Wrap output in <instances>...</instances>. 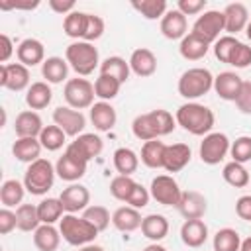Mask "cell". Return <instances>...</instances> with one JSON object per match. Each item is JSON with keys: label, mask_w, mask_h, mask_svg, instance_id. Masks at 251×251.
Segmentation results:
<instances>
[{"label": "cell", "mask_w": 251, "mask_h": 251, "mask_svg": "<svg viewBox=\"0 0 251 251\" xmlns=\"http://www.w3.org/2000/svg\"><path fill=\"white\" fill-rule=\"evenodd\" d=\"M59 243H61V231L55 226L41 224L33 231V245L39 251H57Z\"/></svg>", "instance_id": "cell-32"}, {"label": "cell", "mask_w": 251, "mask_h": 251, "mask_svg": "<svg viewBox=\"0 0 251 251\" xmlns=\"http://www.w3.org/2000/svg\"><path fill=\"white\" fill-rule=\"evenodd\" d=\"M214 88V76L204 67H192L178 78V94L186 100H196Z\"/></svg>", "instance_id": "cell-6"}, {"label": "cell", "mask_w": 251, "mask_h": 251, "mask_svg": "<svg viewBox=\"0 0 251 251\" xmlns=\"http://www.w3.org/2000/svg\"><path fill=\"white\" fill-rule=\"evenodd\" d=\"M86 167H88V163H84V161L73 157V155L67 153V151H65V153L57 159V163H55L57 176L63 178V180H67V182H76V180H80V178L86 175Z\"/></svg>", "instance_id": "cell-17"}, {"label": "cell", "mask_w": 251, "mask_h": 251, "mask_svg": "<svg viewBox=\"0 0 251 251\" xmlns=\"http://www.w3.org/2000/svg\"><path fill=\"white\" fill-rule=\"evenodd\" d=\"M186 29H188V22H186V16L182 12H178L176 8L173 10H167V14L161 18V33L175 41V39H182L186 35Z\"/></svg>", "instance_id": "cell-20"}, {"label": "cell", "mask_w": 251, "mask_h": 251, "mask_svg": "<svg viewBox=\"0 0 251 251\" xmlns=\"http://www.w3.org/2000/svg\"><path fill=\"white\" fill-rule=\"evenodd\" d=\"M43 120L35 110H24L16 116L14 131L18 137H39L43 131Z\"/></svg>", "instance_id": "cell-21"}, {"label": "cell", "mask_w": 251, "mask_h": 251, "mask_svg": "<svg viewBox=\"0 0 251 251\" xmlns=\"http://www.w3.org/2000/svg\"><path fill=\"white\" fill-rule=\"evenodd\" d=\"M51 98H53V92H51L49 82H45V80L31 82V86L25 92V104L31 110H43V108H47L51 104Z\"/></svg>", "instance_id": "cell-31"}, {"label": "cell", "mask_w": 251, "mask_h": 251, "mask_svg": "<svg viewBox=\"0 0 251 251\" xmlns=\"http://www.w3.org/2000/svg\"><path fill=\"white\" fill-rule=\"evenodd\" d=\"M180 239L188 247H202L208 239V226L202 220H184L180 226Z\"/></svg>", "instance_id": "cell-25"}, {"label": "cell", "mask_w": 251, "mask_h": 251, "mask_svg": "<svg viewBox=\"0 0 251 251\" xmlns=\"http://www.w3.org/2000/svg\"><path fill=\"white\" fill-rule=\"evenodd\" d=\"M175 127H176V120L173 118V114L167 110H161V108L139 114L131 122V131L141 141H151V139L169 135V133H173Z\"/></svg>", "instance_id": "cell-1"}, {"label": "cell", "mask_w": 251, "mask_h": 251, "mask_svg": "<svg viewBox=\"0 0 251 251\" xmlns=\"http://www.w3.org/2000/svg\"><path fill=\"white\" fill-rule=\"evenodd\" d=\"M41 75L45 78V82L49 84H61L63 80H67L69 75V63L63 57H47L41 65Z\"/></svg>", "instance_id": "cell-30"}, {"label": "cell", "mask_w": 251, "mask_h": 251, "mask_svg": "<svg viewBox=\"0 0 251 251\" xmlns=\"http://www.w3.org/2000/svg\"><path fill=\"white\" fill-rule=\"evenodd\" d=\"M18 227V220H16V212H12L10 208H2L0 210V233L8 235L12 229Z\"/></svg>", "instance_id": "cell-54"}, {"label": "cell", "mask_w": 251, "mask_h": 251, "mask_svg": "<svg viewBox=\"0 0 251 251\" xmlns=\"http://www.w3.org/2000/svg\"><path fill=\"white\" fill-rule=\"evenodd\" d=\"M12 53H14V43H12V39H10L6 33H2V35H0V63L6 65V61L12 57Z\"/></svg>", "instance_id": "cell-58"}, {"label": "cell", "mask_w": 251, "mask_h": 251, "mask_svg": "<svg viewBox=\"0 0 251 251\" xmlns=\"http://www.w3.org/2000/svg\"><path fill=\"white\" fill-rule=\"evenodd\" d=\"M176 208L184 220H202L208 210V202L204 194L196 190H184Z\"/></svg>", "instance_id": "cell-15"}, {"label": "cell", "mask_w": 251, "mask_h": 251, "mask_svg": "<svg viewBox=\"0 0 251 251\" xmlns=\"http://www.w3.org/2000/svg\"><path fill=\"white\" fill-rule=\"evenodd\" d=\"M245 33H247V39L251 41V20H249V24H247V27H245Z\"/></svg>", "instance_id": "cell-62"}, {"label": "cell", "mask_w": 251, "mask_h": 251, "mask_svg": "<svg viewBox=\"0 0 251 251\" xmlns=\"http://www.w3.org/2000/svg\"><path fill=\"white\" fill-rule=\"evenodd\" d=\"M16 220H18L20 231H35L41 226L37 206H33V204H20L16 208Z\"/></svg>", "instance_id": "cell-39"}, {"label": "cell", "mask_w": 251, "mask_h": 251, "mask_svg": "<svg viewBox=\"0 0 251 251\" xmlns=\"http://www.w3.org/2000/svg\"><path fill=\"white\" fill-rule=\"evenodd\" d=\"M206 8V0H178L176 10L182 12L184 16H196Z\"/></svg>", "instance_id": "cell-53"}, {"label": "cell", "mask_w": 251, "mask_h": 251, "mask_svg": "<svg viewBox=\"0 0 251 251\" xmlns=\"http://www.w3.org/2000/svg\"><path fill=\"white\" fill-rule=\"evenodd\" d=\"M82 218H84L86 222H90L98 231H104V229L110 226V222H112L110 212H108L104 206H96V204L88 206V208L82 212Z\"/></svg>", "instance_id": "cell-46"}, {"label": "cell", "mask_w": 251, "mask_h": 251, "mask_svg": "<svg viewBox=\"0 0 251 251\" xmlns=\"http://www.w3.org/2000/svg\"><path fill=\"white\" fill-rule=\"evenodd\" d=\"M65 139H67V133L55 124L53 126H45L43 131L39 133V143L47 151H59L65 145Z\"/></svg>", "instance_id": "cell-43"}, {"label": "cell", "mask_w": 251, "mask_h": 251, "mask_svg": "<svg viewBox=\"0 0 251 251\" xmlns=\"http://www.w3.org/2000/svg\"><path fill=\"white\" fill-rule=\"evenodd\" d=\"M239 251H251V237H245V239L241 241Z\"/></svg>", "instance_id": "cell-61"}, {"label": "cell", "mask_w": 251, "mask_h": 251, "mask_svg": "<svg viewBox=\"0 0 251 251\" xmlns=\"http://www.w3.org/2000/svg\"><path fill=\"white\" fill-rule=\"evenodd\" d=\"M165 143L159 139L145 141L141 147V163L149 169H163V157H165Z\"/></svg>", "instance_id": "cell-36"}, {"label": "cell", "mask_w": 251, "mask_h": 251, "mask_svg": "<svg viewBox=\"0 0 251 251\" xmlns=\"http://www.w3.org/2000/svg\"><path fill=\"white\" fill-rule=\"evenodd\" d=\"M102 149H104V141H102L100 135H96V133H80L78 137H75V141H71L67 145L65 151L71 153L73 157L88 163L94 157H98L102 153Z\"/></svg>", "instance_id": "cell-12"}, {"label": "cell", "mask_w": 251, "mask_h": 251, "mask_svg": "<svg viewBox=\"0 0 251 251\" xmlns=\"http://www.w3.org/2000/svg\"><path fill=\"white\" fill-rule=\"evenodd\" d=\"M24 194H25V186L16 178H8L0 186V202L4 204V208L20 206L24 200Z\"/></svg>", "instance_id": "cell-37"}, {"label": "cell", "mask_w": 251, "mask_h": 251, "mask_svg": "<svg viewBox=\"0 0 251 251\" xmlns=\"http://www.w3.org/2000/svg\"><path fill=\"white\" fill-rule=\"evenodd\" d=\"M63 212H65V208H63L59 198H43L37 204V214H39L41 224L53 226L55 222H61V218L65 216Z\"/></svg>", "instance_id": "cell-38"}, {"label": "cell", "mask_w": 251, "mask_h": 251, "mask_svg": "<svg viewBox=\"0 0 251 251\" xmlns=\"http://www.w3.org/2000/svg\"><path fill=\"white\" fill-rule=\"evenodd\" d=\"M143 251H167L163 245H159V243H151V245H147Z\"/></svg>", "instance_id": "cell-60"}, {"label": "cell", "mask_w": 251, "mask_h": 251, "mask_svg": "<svg viewBox=\"0 0 251 251\" xmlns=\"http://www.w3.org/2000/svg\"><path fill=\"white\" fill-rule=\"evenodd\" d=\"M237 43H239L237 37H233V35H222L214 43V55H216V59L220 63H227L229 65V57H231L233 49L237 47Z\"/></svg>", "instance_id": "cell-48"}, {"label": "cell", "mask_w": 251, "mask_h": 251, "mask_svg": "<svg viewBox=\"0 0 251 251\" xmlns=\"http://www.w3.org/2000/svg\"><path fill=\"white\" fill-rule=\"evenodd\" d=\"M222 176L233 188H245L249 184V171L241 163H235V161H229L224 165Z\"/></svg>", "instance_id": "cell-40"}, {"label": "cell", "mask_w": 251, "mask_h": 251, "mask_svg": "<svg viewBox=\"0 0 251 251\" xmlns=\"http://www.w3.org/2000/svg\"><path fill=\"white\" fill-rule=\"evenodd\" d=\"M63 208L67 214H76V212H84L90 204V192L84 184L80 182H71L67 188H63L61 196H59Z\"/></svg>", "instance_id": "cell-14"}, {"label": "cell", "mask_w": 251, "mask_h": 251, "mask_svg": "<svg viewBox=\"0 0 251 251\" xmlns=\"http://www.w3.org/2000/svg\"><path fill=\"white\" fill-rule=\"evenodd\" d=\"M59 231H61V237L75 247H84L92 243L100 233L90 222H86L82 216L78 218L76 214H65L59 222Z\"/></svg>", "instance_id": "cell-4"}, {"label": "cell", "mask_w": 251, "mask_h": 251, "mask_svg": "<svg viewBox=\"0 0 251 251\" xmlns=\"http://www.w3.org/2000/svg\"><path fill=\"white\" fill-rule=\"evenodd\" d=\"M175 120L184 131H188L192 135H208L216 124L214 112L208 106L198 104V102H186V104L178 106Z\"/></svg>", "instance_id": "cell-2"}, {"label": "cell", "mask_w": 251, "mask_h": 251, "mask_svg": "<svg viewBox=\"0 0 251 251\" xmlns=\"http://www.w3.org/2000/svg\"><path fill=\"white\" fill-rule=\"evenodd\" d=\"M63 96L67 100V106L75 108V110H84V108H92L94 104V84L86 78H69L65 82L63 88Z\"/></svg>", "instance_id": "cell-7"}, {"label": "cell", "mask_w": 251, "mask_h": 251, "mask_svg": "<svg viewBox=\"0 0 251 251\" xmlns=\"http://www.w3.org/2000/svg\"><path fill=\"white\" fill-rule=\"evenodd\" d=\"M65 59L78 76H88L100 67L98 49L88 41H73L65 49Z\"/></svg>", "instance_id": "cell-3"}, {"label": "cell", "mask_w": 251, "mask_h": 251, "mask_svg": "<svg viewBox=\"0 0 251 251\" xmlns=\"http://www.w3.org/2000/svg\"><path fill=\"white\" fill-rule=\"evenodd\" d=\"M229 65L235 69H245L251 65V47L245 43H237V47L233 49L231 57H229Z\"/></svg>", "instance_id": "cell-49"}, {"label": "cell", "mask_w": 251, "mask_h": 251, "mask_svg": "<svg viewBox=\"0 0 251 251\" xmlns=\"http://www.w3.org/2000/svg\"><path fill=\"white\" fill-rule=\"evenodd\" d=\"M49 8L57 14L69 16L71 12H75V2L73 0H49Z\"/></svg>", "instance_id": "cell-57"}, {"label": "cell", "mask_w": 251, "mask_h": 251, "mask_svg": "<svg viewBox=\"0 0 251 251\" xmlns=\"http://www.w3.org/2000/svg\"><path fill=\"white\" fill-rule=\"evenodd\" d=\"M224 29H226V20H224V12L220 10H206L192 24V33L208 43H216Z\"/></svg>", "instance_id": "cell-9"}, {"label": "cell", "mask_w": 251, "mask_h": 251, "mask_svg": "<svg viewBox=\"0 0 251 251\" xmlns=\"http://www.w3.org/2000/svg\"><path fill=\"white\" fill-rule=\"evenodd\" d=\"M229 155L235 163H247L251 161V135H241L235 141H231Z\"/></svg>", "instance_id": "cell-47"}, {"label": "cell", "mask_w": 251, "mask_h": 251, "mask_svg": "<svg viewBox=\"0 0 251 251\" xmlns=\"http://www.w3.org/2000/svg\"><path fill=\"white\" fill-rule=\"evenodd\" d=\"M39 6V0H14V2H0V10H33Z\"/></svg>", "instance_id": "cell-56"}, {"label": "cell", "mask_w": 251, "mask_h": 251, "mask_svg": "<svg viewBox=\"0 0 251 251\" xmlns=\"http://www.w3.org/2000/svg\"><path fill=\"white\" fill-rule=\"evenodd\" d=\"M135 180L131 176H124V175H118L110 180V194L120 200V202H127V198L131 196L133 188H135Z\"/></svg>", "instance_id": "cell-45"}, {"label": "cell", "mask_w": 251, "mask_h": 251, "mask_svg": "<svg viewBox=\"0 0 251 251\" xmlns=\"http://www.w3.org/2000/svg\"><path fill=\"white\" fill-rule=\"evenodd\" d=\"M0 86L12 90V92H22L29 88V69L22 63H6L0 65Z\"/></svg>", "instance_id": "cell-13"}, {"label": "cell", "mask_w": 251, "mask_h": 251, "mask_svg": "<svg viewBox=\"0 0 251 251\" xmlns=\"http://www.w3.org/2000/svg\"><path fill=\"white\" fill-rule=\"evenodd\" d=\"M86 24H88V12L75 10L69 16H65L63 31H65V35H69V37H73L76 41H82L84 33H86Z\"/></svg>", "instance_id": "cell-34"}, {"label": "cell", "mask_w": 251, "mask_h": 251, "mask_svg": "<svg viewBox=\"0 0 251 251\" xmlns=\"http://www.w3.org/2000/svg\"><path fill=\"white\" fill-rule=\"evenodd\" d=\"M55 167L49 159H37L33 161L31 165H27L25 169V175H24V186L29 194H35V196H43L55 182Z\"/></svg>", "instance_id": "cell-5"}, {"label": "cell", "mask_w": 251, "mask_h": 251, "mask_svg": "<svg viewBox=\"0 0 251 251\" xmlns=\"http://www.w3.org/2000/svg\"><path fill=\"white\" fill-rule=\"evenodd\" d=\"M120 88H122V82L110 75H98V78L94 80V94L104 102L114 100L120 94Z\"/></svg>", "instance_id": "cell-42"}, {"label": "cell", "mask_w": 251, "mask_h": 251, "mask_svg": "<svg viewBox=\"0 0 251 251\" xmlns=\"http://www.w3.org/2000/svg\"><path fill=\"white\" fill-rule=\"evenodd\" d=\"M235 214L241 220L251 222V194H243L235 200Z\"/></svg>", "instance_id": "cell-55"}, {"label": "cell", "mask_w": 251, "mask_h": 251, "mask_svg": "<svg viewBox=\"0 0 251 251\" xmlns=\"http://www.w3.org/2000/svg\"><path fill=\"white\" fill-rule=\"evenodd\" d=\"M192 151L186 143H173L165 147V157H163V169L167 173H178L190 163Z\"/></svg>", "instance_id": "cell-19"}, {"label": "cell", "mask_w": 251, "mask_h": 251, "mask_svg": "<svg viewBox=\"0 0 251 251\" xmlns=\"http://www.w3.org/2000/svg\"><path fill=\"white\" fill-rule=\"evenodd\" d=\"M149 200H151V192H149V188H145L143 184H135V188H133V192H131V196L127 198V206H131V208H135V210H141V208H145L147 204H149Z\"/></svg>", "instance_id": "cell-51"}, {"label": "cell", "mask_w": 251, "mask_h": 251, "mask_svg": "<svg viewBox=\"0 0 251 251\" xmlns=\"http://www.w3.org/2000/svg\"><path fill=\"white\" fill-rule=\"evenodd\" d=\"M104 35V20L96 14H88V24H86V33H84V39L82 41H96Z\"/></svg>", "instance_id": "cell-50"}, {"label": "cell", "mask_w": 251, "mask_h": 251, "mask_svg": "<svg viewBox=\"0 0 251 251\" xmlns=\"http://www.w3.org/2000/svg\"><path fill=\"white\" fill-rule=\"evenodd\" d=\"M41 143L39 137H18L12 145V153L18 161L31 165L33 161L41 159Z\"/></svg>", "instance_id": "cell-26"}, {"label": "cell", "mask_w": 251, "mask_h": 251, "mask_svg": "<svg viewBox=\"0 0 251 251\" xmlns=\"http://www.w3.org/2000/svg\"><path fill=\"white\" fill-rule=\"evenodd\" d=\"M129 69L133 75L145 78V76H151L155 71H157V57L151 49L147 47H139L135 51H131V57H129Z\"/></svg>", "instance_id": "cell-24"}, {"label": "cell", "mask_w": 251, "mask_h": 251, "mask_svg": "<svg viewBox=\"0 0 251 251\" xmlns=\"http://www.w3.org/2000/svg\"><path fill=\"white\" fill-rule=\"evenodd\" d=\"M235 106L241 114L245 116H251V80H243V86H241V92L235 100Z\"/></svg>", "instance_id": "cell-52"}, {"label": "cell", "mask_w": 251, "mask_h": 251, "mask_svg": "<svg viewBox=\"0 0 251 251\" xmlns=\"http://www.w3.org/2000/svg\"><path fill=\"white\" fill-rule=\"evenodd\" d=\"M229 147H231V141L227 139L226 133H222V131H210L200 141L198 155H200L202 163H206V165H218L229 153Z\"/></svg>", "instance_id": "cell-8"}, {"label": "cell", "mask_w": 251, "mask_h": 251, "mask_svg": "<svg viewBox=\"0 0 251 251\" xmlns=\"http://www.w3.org/2000/svg\"><path fill=\"white\" fill-rule=\"evenodd\" d=\"M178 51H180V57L186 59V61H200V59L206 57V53L210 51V43L204 41L202 37L194 35L192 31H188V33L180 39Z\"/></svg>", "instance_id": "cell-28"}, {"label": "cell", "mask_w": 251, "mask_h": 251, "mask_svg": "<svg viewBox=\"0 0 251 251\" xmlns=\"http://www.w3.org/2000/svg\"><path fill=\"white\" fill-rule=\"evenodd\" d=\"M141 214L139 210L131 208V206H120L114 214H112V224L118 231H124V233H131L135 229L141 227Z\"/></svg>", "instance_id": "cell-27"}, {"label": "cell", "mask_w": 251, "mask_h": 251, "mask_svg": "<svg viewBox=\"0 0 251 251\" xmlns=\"http://www.w3.org/2000/svg\"><path fill=\"white\" fill-rule=\"evenodd\" d=\"M133 10H137L145 20H159L167 14V2L165 0H141L131 2Z\"/></svg>", "instance_id": "cell-44"}, {"label": "cell", "mask_w": 251, "mask_h": 251, "mask_svg": "<svg viewBox=\"0 0 251 251\" xmlns=\"http://www.w3.org/2000/svg\"><path fill=\"white\" fill-rule=\"evenodd\" d=\"M141 233L153 243H159L169 233V220L163 214H149L141 222Z\"/></svg>", "instance_id": "cell-29"}, {"label": "cell", "mask_w": 251, "mask_h": 251, "mask_svg": "<svg viewBox=\"0 0 251 251\" xmlns=\"http://www.w3.org/2000/svg\"><path fill=\"white\" fill-rule=\"evenodd\" d=\"M53 124L59 126L67 135L78 137L86 127V118L80 110H75L71 106H57L53 110Z\"/></svg>", "instance_id": "cell-11"}, {"label": "cell", "mask_w": 251, "mask_h": 251, "mask_svg": "<svg viewBox=\"0 0 251 251\" xmlns=\"http://www.w3.org/2000/svg\"><path fill=\"white\" fill-rule=\"evenodd\" d=\"M90 122H92L96 131H110L118 122L116 108L110 102H104V100L94 102L92 108H90Z\"/></svg>", "instance_id": "cell-23"}, {"label": "cell", "mask_w": 251, "mask_h": 251, "mask_svg": "<svg viewBox=\"0 0 251 251\" xmlns=\"http://www.w3.org/2000/svg\"><path fill=\"white\" fill-rule=\"evenodd\" d=\"M241 241L243 239L233 227H222L216 231L212 245H214V251H239Z\"/></svg>", "instance_id": "cell-41"}, {"label": "cell", "mask_w": 251, "mask_h": 251, "mask_svg": "<svg viewBox=\"0 0 251 251\" xmlns=\"http://www.w3.org/2000/svg\"><path fill=\"white\" fill-rule=\"evenodd\" d=\"M224 20H226V29L224 31H227V35H237L249 24V10L241 2L227 4L226 10H224Z\"/></svg>", "instance_id": "cell-22"}, {"label": "cell", "mask_w": 251, "mask_h": 251, "mask_svg": "<svg viewBox=\"0 0 251 251\" xmlns=\"http://www.w3.org/2000/svg\"><path fill=\"white\" fill-rule=\"evenodd\" d=\"M78 251H104V247H100V245H96V243H88V245L80 247Z\"/></svg>", "instance_id": "cell-59"}, {"label": "cell", "mask_w": 251, "mask_h": 251, "mask_svg": "<svg viewBox=\"0 0 251 251\" xmlns=\"http://www.w3.org/2000/svg\"><path fill=\"white\" fill-rule=\"evenodd\" d=\"M129 61H126L124 57H118V55H112V57H106L102 63H100V75H110L114 78H118L122 84L129 78Z\"/></svg>", "instance_id": "cell-35"}, {"label": "cell", "mask_w": 251, "mask_h": 251, "mask_svg": "<svg viewBox=\"0 0 251 251\" xmlns=\"http://www.w3.org/2000/svg\"><path fill=\"white\" fill-rule=\"evenodd\" d=\"M149 192H151V198L163 206H178L180 202V196H182V190L178 188V182L171 176V175H157L153 180H151V186H149Z\"/></svg>", "instance_id": "cell-10"}, {"label": "cell", "mask_w": 251, "mask_h": 251, "mask_svg": "<svg viewBox=\"0 0 251 251\" xmlns=\"http://www.w3.org/2000/svg\"><path fill=\"white\" fill-rule=\"evenodd\" d=\"M16 57L27 69L35 67V65H43V61H45V47H43V43L39 39L27 37V39H24L16 47Z\"/></svg>", "instance_id": "cell-18"}, {"label": "cell", "mask_w": 251, "mask_h": 251, "mask_svg": "<svg viewBox=\"0 0 251 251\" xmlns=\"http://www.w3.org/2000/svg\"><path fill=\"white\" fill-rule=\"evenodd\" d=\"M243 86V78L233 71H224L218 76H214V90L222 100L235 102Z\"/></svg>", "instance_id": "cell-16"}, {"label": "cell", "mask_w": 251, "mask_h": 251, "mask_svg": "<svg viewBox=\"0 0 251 251\" xmlns=\"http://www.w3.org/2000/svg\"><path fill=\"white\" fill-rule=\"evenodd\" d=\"M112 161H114V169L124 176H131L139 167V155L129 147L116 149Z\"/></svg>", "instance_id": "cell-33"}]
</instances>
